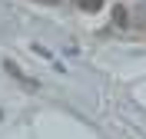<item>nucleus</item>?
I'll return each instance as SVG.
<instances>
[{"mask_svg":"<svg viewBox=\"0 0 146 139\" xmlns=\"http://www.w3.org/2000/svg\"><path fill=\"white\" fill-rule=\"evenodd\" d=\"M126 20H129L126 7H123V3H116V7H113V23H116V27H126Z\"/></svg>","mask_w":146,"mask_h":139,"instance_id":"nucleus-1","label":"nucleus"},{"mask_svg":"<svg viewBox=\"0 0 146 139\" xmlns=\"http://www.w3.org/2000/svg\"><path fill=\"white\" fill-rule=\"evenodd\" d=\"M76 7L86 10V13H96V10L103 7V0H76Z\"/></svg>","mask_w":146,"mask_h":139,"instance_id":"nucleus-2","label":"nucleus"},{"mask_svg":"<svg viewBox=\"0 0 146 139\" xmlns=\"http://www.w3.org/2000/svg\"><path fill=\"white\" fill-rule=\"evenodd\" d=\"M3 66H7V73H10V76H17V80H27V76L20 73V66L13 63V60H7V63H3Z\"/></svg>","mask_w":146,"mask_h":139,"instance_id":"nucleus-3","label":"nucleus"}]
</instances>
